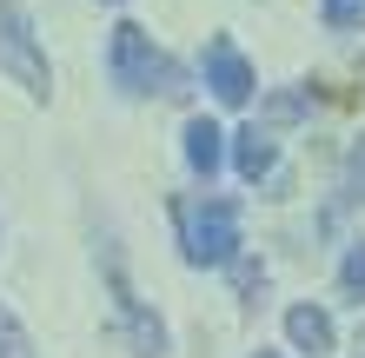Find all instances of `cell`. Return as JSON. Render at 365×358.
Returning <instances> with one entry per match:
<instances>
[{"instance_id":"1","label":"cell","mask_w":365,"mask_h":358,"mask_svg":"<svg viewBox=\"0 0 365 358\" xmlns=\"http://www.w3.org/2000/svg\"><path fill=\"white\" fill-rule=\"evenodd\" d=\"M173 219H180V252L186 265L200 272H226L232 259L246 252V233H240V199H173Z\"/></svg>"},{"instance_id":"2","label":"cell","mask_w":365,"mask_h":358,"mask_svg":"<svg viewBox=\"0 0 365 358\" xmlns=\"http://www.w3.org/2000/svg\"><path fill=\"white\" fill-rule=\"evenodd\" d=\"M106 67H113V87L133 93V100H146V93L180 100L186 93V67L153 47V33H146L140 20H120V27H113V40H106Z\"/></svg>"},{"instance_id":"3","label":"cell","mask_w":365,"mask_h":358,"mask_svg":"<svg viewBox=\"0 0 365 358\" xmlns=\"http://www.w3.org/2000/svg\"><path fill=\"white\" fill-rule=\"evenodd\" d=\"M0 67H7L34 100H47V93H53L47 53H40V40H34V27H27V14H20L14 0H0Z\"/></svg>"},{"instance_id":"4","label":"cell","mask_w":365,"mask_h":358,"mask_svg":"<svg viewBox=\"0 0 365 358\" xmlns=\"http://www.w3.org/2000/svg\"><path fill=\"white\" fill-rule=\"evenodd\" d=\"M200 73H206V93L220 100V107H252V93H259V73H252V60L240 53V40H232V33H212L206 40Z\"/></svg>"},{"instance_id":"5","label":"cell","mask_w":365,"mask_h":358,"mask_svg":"<svg viewBox=\"0 0 365 358\" xmlns=\"http://www.w3.org/2000/svg\"><path fill=\"white\" fill-rule=\"evenodd\" d=\"M226 153H232V173H240L246 186H266V179L279 173V139H272V126H259V120L240 126Z\"/></svg>"},{"instance_id":"6","label":"cell","mask_w":365,"mask_h":358,"mask_svg":"<svg viewBox=\"0 0 365 358\" xmlns=\"http://www.w3.org/2000/svg\"><path fill=\"white\" fill-rule=\"evenodd\" d=\"M286 345H292V352H306V358L339 352V325H332V312H326V305H312V299L286 305Z\"/></svg>"},{"instance_id":"7","label":"cell","mask_w":365,"mask_h":358,"mask_svg":"<svg viewBox=\"0 0 365 358\" xmlns=\"http://www.w3.org/2000/svg\"><path fill=\"white\" fill-rule=\"evenodd\" d=\"M113 299H120V319H126V345H133V358H160V352H166V319H160V312H146L133 292H126L120 272H113Z\"/></svg>"},{"instance_id":"8","label":"cell","mask_w":365,"mask_h":358,"mask_svg":"<svg viewBox=\"0 0 365 358\" xmlns=\"http://www.w3.org/2000/svg\"><path fill=\"white\" fill-rule=\"evenodd\" d=\"M226 139H232V133H220V120L192 113V120H186V166H192L200 179H212V173L226 166Z\"/></svg>"},{"instance_id":"9","label":"cell","mask_w":365,"mask_h":358,"mask_svg":"<svg viewBox=\"0 0 365 358\" xmlns=\"http://www.w3.org/2000/svg\"><path fill=\"white\" fill-rule=\"evenodd\" d=\"M339 299L365 305V233L346 239V252H339Z\"/></svg>"},{"instance_id":"10","label":"cell","mask_w":365,"mask_h":358,"mask_svg":"<svg viewBox=\"0 0 365 358\" xmlns=\"http://www.w3.org/2000/svg\"><path fill=\"white\" fill-rule=\"evenodd\" d=\"M312 113V100L299 93V87H279V93H266V107H259V126H299Z\"/></svg>"},{"instance_id":"11","label":"cell","mask_w":365,"mask_h":358,"mask_svg":"<svg viewBox=\"0 0 365 358\" xmlns=\"http://www.w3.org/2000/svg\"><path fill=\"white\" fill-rule=\"evenodd\" d=\"M319 20L332 33H365V0H319Z\"/></svg>"},{"instance_id":"12","label":"cell","mask_w":365,"mask_h":358,"mask_svg":"<svg viewBox=\"0 0 365 358\" xmlns=\"http://www.w3.org/2000/svg\"><path fill=\"white\" fill-rule=\"evenodd\" d=\"M346 193L365 206V133L352 139V153H346Z\"/></svg>"},{"instance_id":"13","label":"cell","mask_w":365,"mask_h":358,"mask_svg":"<svg viewBox=\"0 0 365 358\" xmlns=\"http://www.w3.org/2000/svg\"><path fill=\"white\" fill-rule=\"evenodd\" d=\"M226 272H232V285H240V292H246V299H252V292H259V285H266V265H252V259H246V252H240V259H232Z\"/></svg>"},{"instance_id":"14","label":"cell","mask_w":365,"mask_h":358,"mask_svg":"<svg viewBox=\"0 0 365 358\" xmlns=\"http://www.w3.org/2000/svg\"><path fill=\"white\" fill-rule=\"evenodd\" d=\"M20 352H27V339H20V319L0 305V358H20Z\"/></svg>"},{"instance_id":"15","label":"cell","mask_w":365,"mask_h":358,"mask_svg":"<svg viewBox=\"0 0 365 358\" xmlns=\"http://www.w3.org/2000/svg\"><path fill=\"white\" fill-rule=\"evenodd\" d=\"M352 358H365V325H359V332H352Z\"/></svg>"},{"instance_id":"16","label":"cell","mask_w":365,"mask_h":358,"mask_svg":"<svg viewBox=\"0 0 365 358\" xmlns=\"http://www.w3.org/2000/svg\"><path fill=\"white\" fill-rule=\"evenodd\" d=\"M252 358H286V352H252Z\"/></svg>"}]
</instances>
